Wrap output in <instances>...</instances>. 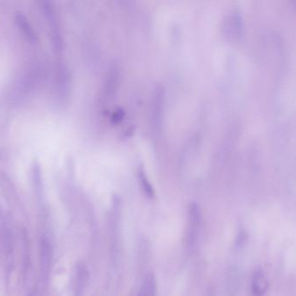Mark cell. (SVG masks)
<instances>
[{
    "instance_id": "obj_1",
    "label": "cell",
    "mask_w": 296,
    "mask_h": 296,
    "mask_svg": "<svg viewBox=\"0 0 296 296\" xmlns=\"http://www.w3.org/2000/svg\"><path fill=\"white\" fill-rule=\"evenodd\" d=\"M202 226V213L197 203H191L188 207V227L186 234V245L188 249H195L197 246Z\"/></svg>"
},
{
    "instance_id": "obj_2",
    "label": "cell",
    "mask_w": 296,
    "mask_h": 296,
    "mask_svg": "<svg viewBox=\"0 0 296 296\" xmlns=\"http://www.w3.org/2000/svg\"><path fill=\"white\" fill-rule=\"evenodd\" d=\"M43 9H44L45 16L47 18L48 22L50 24L53 32V44L56 50H61L63 47L61 34L58 27V22L56 21L55 12L50 2H43Z\"/></svg>"
},
{
    "instance_id": "obj_3",
    "label": "cell",
    "mask_w": 296,
    "mask_h": 296,
    "mask_svg": "<svg viewBox=\"0 0 296 296\" xmlns=\"http://www.w3.org/2000/svg\"><path fill=\"white\" fill-rule=\"evenodd\" d=\"M269 289V281L262 269L254 271L251 280V292L254 296H264Z\"/></svg>"
},
{
    "instance_id": "obj_4",
    "label": "cell",
    "mask_w": 296,
    "mask_h": 296,
    "mask_svg": "<svg viewBox=\"0 0 296 296\" xmlns=\"http://www.w3.org/2000/svg\"><path fill=\"white\" fill-rule=\"evenodd\" d=\"M156 282L152 273H147L142 280L136 296H155Z\"/></svg>"
},
{
    "instance_id": "obj_5",
    "label": "cell",
    "mask_w": 296,
    "mask_h": 296,
    "mask_svg": "<svg viewBox=\"0 0 296 296\" xmlns=\"http://www.w3.org/2000/svg\"><path fill=\"white\" fill-rule=\"evenodd\" d=\"M53 259V247L49 240L42 239L41 242V268L44 275H47Z\"/></svg>"
},
{
    "instance_id": "obj_6",
    "label": "cell",
    "mask_w": 296,
    "mask_h": 296,
    "mask_svg": "<svg viewBox=\"0 0 296 296\" xmlns=\"http://www.w3.org/2000/svg\"><path fill=\"white\" fill-rule=\"evenodd\" d=\"M88 281V272L83 263H79L76 269L75 290L76 296L83 295L86 283Z\"/></svg>"
},
{
    "instance_id": "obj_7",
    "label": "cell",
    "mask_w": 296,
    "mask_h": 296,
    "mask_svg": "<svg viewBox=\"0 0 296 296\" xmlns=\"http://www.w3.org/2000/svg\"><path fill=\"white\" fill-rule=\"evenodd\" d=\"M163 90L160 88H156L154 96V101H153V123L154 126L158 129L160 126L161 117H162V112H163Z\"/></svg>"
},
{
    "instance_id": "obj_8",
    "label": "cell",
    "mask_w": 296,
    "mask_h": 296,
    "mask_svg": "<svg viewBox=\"0 0 296 296\" xmlns=\"http://www.w3.org/2000/svg\"><path fill=\"white\" fill-rule=\"evenodd\" d=\"M16 22H17L18 25H19V27L22 31L23 34H24V36L29 41L31 42V43H34V42L36 41V33L33 31L32 27H31V25H30V23L28 22L27 19L22 13H18L16 15Z\"/></svg>"
},
{
    "instance_id": "obj_9",
    "label": "cell",
    "mask_w": 296,
    "mask_h": 296,
    "mask_svg": "<svg viewBox=\"0 0 296 296\" xmlns=\"http://www.w3.org/2000/svg\"><path fill=\"white\" fill-rule=\"evenodd\" d=\"M239 288V273L236 269H230L228 272L227 280H226V291L229 295L233 296L236 294Z\"/></svg>"
},
{
    "instance_id": "obj_10",
    "label": "cell",
    "mask_w": 296,
    "mask_h": 296,
    "mask_svg": "<svg viewBox=\"0 0 296 296\" xmlns=\"http://www.w3.org/2000/svg\"><path fill=\"white\" fill-rule=\"evenodd\" d=\"M138 179L140 185H141L142 189L144 192V194L146 195L147 197L152 198L155 196V190L153 188L151 183L148 179L144 169L140 167L138 169Z\"/></svg>"
},
{
    "instance_id": "obj_11",
    "label": "cell",
    "mask_w": 296,
    "mask_h": 296,
    "mask_svg": "<svg viewBox=\"0 0 296 296\" xmlns=\"http://www.w3.org/2000/svg\"><path fill=\"white\" fill-rule=\"evenodd\" d=\"M124 116H125V112L123 110H117V111H115L114 112L113 115L111 116V120H112V122L115 123V124H117V123H119L121 120L124 118Z\"/></svg>"
}]
</instances>
